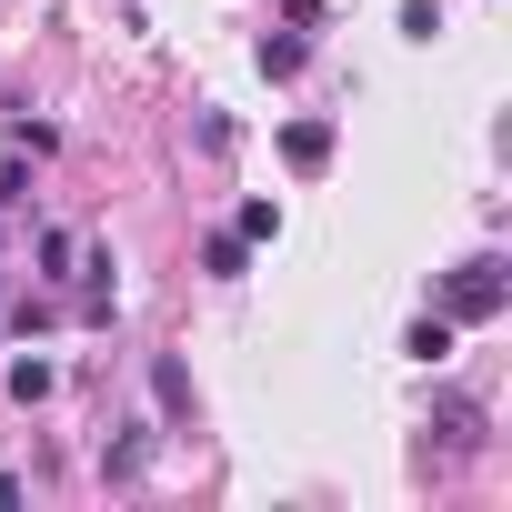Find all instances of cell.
<instances>
[{
  "mask_svg": "<svg viewBox=\"0 0 512 512\" xmlns=\"http://www.w3.org/2000/svg\"><path fill=\"white\" fill-rule=\"evenodd\" d=\"M151 402H161V412H171V422H181V412H191V372H181V362H171V352H161V362H151Z\"/></svg>",
  "mask_w": 512,
  "mask_h": 512,
  "instance_id": "6",
  "label": "cell"
},
{
  "mask_svg": "<svg viewBox=\"0 0 512 512\" xmlns=\"http://www.w3.org/2000/svg\"><path fill=\"white\" fill-rule=\"evenodd\" d=\"M21 191H31V171H21V151H0V211H21Z\"/></svg>",
  "mask_w": 512,
  "mask_h": 512,
  "instance_id": "9",
  "label": "cell"
},
{
  "mask_svg": "<svg viewBox=\"0 0 512 512\" xmlns=\"http://www.w3.org/2000/svg\"><path fill=\"white\" fill-rule=\"evenodd\" d=\"M502 302H512V282H502L492 251H482V262H462V272L442 282V312H452V322H502Z\"/></svg>",
  "mask_w": 512,
  "mask_h": 512,
  "instance_id": "1",
  "label": "cell"
},
{
  "mask_svg": "<svg viewBox=\"0 0 512 512\" xmlns=\"http://www.w3.org/2000/svg\"><path fill=\"white\" fill-rule=\"evenodd\" d=\"M452 342H462V322H452V312H422V322L402 332V352H412L422 372H442V362H452Z\"/></svg>",
  "mask_w": 512,
  "mask_h": 512,
  "instance_id": "2",
  "label": "cell"
},
{
  "mask_svg": "<svg viewBox=\"0 0 512 512\" xmlns=\"http://www.w3.org/2000/svg\"><path fill=\"white\" fill-rule=\"evenodd\" d=\"M402 31H412V41H432V31H442V0H402Z\"/></svg>",
  "mask_w": 512,
  "mask_h": 512,
  "instance_id": "10",
  "label": "cell"
},
{
  "mask_svg": "<svg viewBox=\"0 0 512 512\" xmlns=\"http://www.w3.org/2000/svg\"><path fill=\"white\" fill-rule=\"evenodd\" d=\"M231 231H241V241H282V201H262V191H251V201H241V221H231Z\"/></svg>",
  "mask_w": 512,
  "mask_h": 512,
  "instance_id": "7",
  "label": "cell"
},
{
  "mask_svg": "<svg viewBox=\"0 0 512 512\" xmlns=\"http://www.w3.org/2000/svg\"><path fill=\"white\" fill-rule=\"evenodd\" d=\"M251 61H262V81H292V71L312 61V41H302V31H262V51H251Z\"/></svg>",
  "mask_w": 512,
  "mask_h": 512,
  "instance_id": "4",
  "label": "cell"
},
{
  "mask_svg": "<svg viewBox=\"0 0 512 512\" xmlns=\"http://www.w3.org/2000/svg\"><path fill=\"white\" fill-rule=\"evenodd\" d=\"M0 382H11V402H51V382H61V372H51V362H11Z\"/></svg>",
  "mask_w": 512,
  "mask_h": 512,
  "instance_id": "8",
  "label": "cell"
},
{
  "mask_svg": "<svg viewBox=\"0 0 512 512\" xmlns=\"http://www.w3.org/2000/svg\"><path fill=\"white\" fill-rule=\"evenodd\" d=\"M201 272H211V282H241V272H251V241H241V231H211V241H201Z\"/></svg>",
  "mask_w": 512,
  "mask_h": 512,
  "instance_id": "5",
  "label": "cell"
},
{
  "mask_svg": "<svg viewBox=\"0 0 512 512\" xmlns=\"http://www.w3.org/2000/svg\"><path fill=\"white\" fill-rule=\"evenodd\" d=\"M282 161L292 171H322L332 161V121H282Z\"/></svg>",
  "mask_w": 512,
  "mask_h": 512,
  "instance_id": "3",
  "label": "cell"
}]
</instances>
